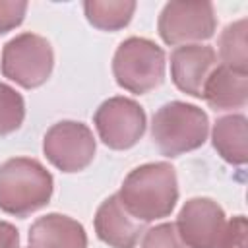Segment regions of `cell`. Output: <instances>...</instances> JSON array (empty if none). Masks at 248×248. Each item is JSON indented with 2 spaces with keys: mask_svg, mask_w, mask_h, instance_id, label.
Listing matches in <instances>:
<instances>
[{
  "mask_svg": "<svg viewBox=\"0 0 248 248\" xmlns=\"http://www.w3.org/2000/svg\"><path fill=\"white\" fill-rule=\"evenodd\" d=\"M118 198L124 207L143 223L169 217L178 202L174 167L163 161L136 167L124 178Z\"/></svg>",
  "mask_w": 248,
  "mask_h": 248,
  "instance_id": "6da1fadb",
  "label": "cell"
},
{
  "mask_svg": "<svg viewBox=\"0 0 248 248\" xmlns=\"http://www.w3.org/2000/svg\"><path fill=\"white\" fill-rule=\"evenodd\" d=\"M54 190L52 174L31 157H14L0 165V209L27 217L45 207Z\"/></svg>",
  "mask_w": 248,
  "mask_h": 248,
  "instance_id": "7a4b0ae2",
  "label": "cell"
},
{
  "mask_svg": "<svg viewBox=\"0 0 248 248\" xmlns=\"http://www.w3.org/2000/svg\"><path fill=\"white\" fill-rule=\"evenodd\" d=\"M207 134V114L196 105L170 101L153 114L151 138L165 157H178L202 147Z\"/></svg>",
  "mask_w": 248,
  "mask_h": 248,
  "instance_id": "3957f363",
  "label": "cell"
},
{
  "mask_svg": "<svg viewBox=\"0 0 248 248\" xmlns=\"http://www.w3.org/2000/svg\"><path fill=\"white\" fill-rule=\"evenodd\" d=\"M165 50L149 39L130 37L122 41L112 58L116 83L136 95L149 93L165 79Z\"/></svg>",
  "mask_w": 248,
  "mask_h": 248,
  "instance_id": "277c9868",
  "label": "cell"
},
{
  "mask_svg": "<svg viewBox=\"0 0 248 248\" xmlns=\"http://www.w3.org/2000/svg\"><path fill=\"white\" fill-rule=\"evenodd\" d=\"M54 52L50 43L37 33H21L2 48V74L25 89L41 87L52 74Z\"/></svg>",
  "mask_w": 248,
  "mask_h": 248,
  "instance_id": "5b68a950",
  "label": "cell"
},
{
  "mask_svg": "<svg viewBox=\"0 0 248 248\" xmlns=\"http://www.w3.org/2000/svg\"><path fill=\"white\" fill-rule=\"evenodd\" d=\"M95 138L89 126L76 120H62L48 128L43 140L45 157L62 172H79L95 157Z\"/></svg>",
  "mask_w": 248,
  "mask_h": 248,
  "instance_id": "8992f818",
  "label": "cell"
},
{
  "mask_svg": "<svg viewBox=\"0 0 248 248\" xmlns=\"http://www.w3.org/2000/svg\"><path fill=\"white\" fill-rule=\"evenodd\" d=\"M217 17L211 2H169L165 4L157 29L167 45L207 41L215 35Z\"/></svg>",
  "mask_w": 248,
  "mask_h": 248,
  "instance_id": "52a82bcc",
  "label": "cell"
},
{
  "mask_svg": "<svg viewBox=\"0 0 248 248\" xmlns=\"http://www.w3.org/2000/svg\"><path fill=\"white\" fill-rule=\"evenodd\" d=\"M99 140L116 151L134 147L145 132V110L128 97H110L93 116Z\"/></svg>",
  "mask_w": 248,
  "mask_h": 248,
  "instance_id": "ba28073f",
  "label": "cell"
},
{
  "mask_svg": "<svg viewBox=\"0 0 248 248\" xmlns=\"http://www.w3.org/2000/svg\"><path fill=\"white\" fill-rule=\"evenodd\" d=\"M225 225L227 221L223 207L209 198L188 200L174 223L186 248H217Z\"/></svg>",
  "mask_w": 248,
  "mask_h": 248,
  "instance_id": "9c48e42d",
  "label": "cell"
},
{
  "mask_svg": "<svg viewBox=\"0 0 248 248\" xmlns=\"http://www.w3.org/2000/svg\"><path fill=\"white\" fill-rule=\"evenodd\" d=\"M215 68L217 52L209 45H182L170 52V78L190 97L202 99L203 85Z\"/></svg>",
  "mask_w": 248,
  "mask_h": 248,
  "instance_id": "30bf717a",
  "label": "cell"
},
{
  "mask_svg": "<svg viewBox=\"0 0 248 248\" xmlns=\"http://www.w3.org/2000/svg\"><path fill=\"white\" fill-rule=\"evenodd\" d=\"M95 232L99 240L112 248H136L145 232V223L136 219L120 202L118 194L107 198L95 213Z\"/></svg>",
  "mask_w": 248,
  "mask_h": 248,
  "instance_id": "8fae6325",
  "label": "cell"
},
{
  "mask_svg": "<svg viewBox=\"0 0 248 248\" xmlns=\"http://www.w3.org/2000/svg\"><path fill=\"white\" fill-rule=\"evenodd\" d=\"M31 248H87V234L81 223L62 213L39 217L29 229Z\"/></svg>",
  "mask_w": 248,
  "mask_h": 248,
  "instance_id": "7c38bea8",
  "label": "cell"
},
{
  "mask_svg": "<svg viewBox=\"0 0 248 248\" xmlns=\"http://www.w3.org/2000/svg\"><path fill=\"white\" fill-rule=\"evenodd\" d=\"M202 97L215 112L242 108L248 101V74L217 66L207 78Z\"/></svg>",
  "mask_w": 248,
  "mask_h": 248,
  "instance_id": "4fadbf2b",
  "label": "cell"
},
{
  "mask_svg": "<svg viewBox=\"0 0 248 248\" xmlns=\"http://www.w3.org/2000/svg\"><path fill=\"white\" fill-rule=\"evenodd\" d=\"M211 141L217 153L231 165H244L248 159V120L244 114L217 118Z\"/></svg>",
  "mask_w": 248,
  "mask_h": 248,
  "instance_id": "5bb4252c",
  "label": "cell"
},
{
  "mask_svg": "<svg viewBox=\"0 0 248 248\" xmlns=\"http://www.w3.org/2000/svg\"><path fill=\"white\" fill-rule=\"evenodd\" d=\"M87 21L101 31H118L126 27L136 12L134 0H87L83 2Z\"/></svg>",
  "mask_w": 248,
  "mask_h": 248,
  "instance_id": "9a60e30c",
  "label": "cell"
},
{
  "mask_svg": "<svg viewBox=\"0 0 248 248\" xmlns=\"http://www.w3.org/2000/svg\"><path fill=\"white\" fill-rule=\"evenodd\" d=\"M219 56L223 66L248 74V41H246V19L229 23L219 37Z\"/></svg>",
  "mask_w": 248,
  "mask_h": 248,
  "instance_id": "2e32d148",
  "label": "cell"
},
{
  "mask_svg": "<svg viewBox=\"0 0 248 248\" xmlns=\"http://www.w3.org/2000/svg\"><path fill=\"white\" fill-rule=\"evenodd\" d=\"M25 118L23 97L8 83L0 81V136L16 132Z\"/></svg>",
  "mask_w": 248,
  "mask_h": 248,
  "instance_id": "e0dca14e",
  "label": "cell"
},
{
  "mask_svg": "<svg viewBox=\"0 0 248 248\" xmlns=\"http://www.w3.org/2000/svg\"><path fill=\"white\" fill-rule=\"evenodd\" d=\"M141 248H186L174 223H161L143 232Z\"/></svg>",
  "mask_w": 248,
  "mask_h": 248,
  "instance_id": "ac0fdd59",
  "label": "cell"
},
{
  "mask_svg": "<svg viewBox=\"0 0 248 248\" xmlns=\"http://www.w3.org/2000/svg\"><path fill=\"white\" fill-rule=\"evenodd\" d=\"M246 232H248L246 217L244 215L232 217L225 225V231L217 248H246Z\"/></svg>",
  "mask_w": 248,
  "mask_h": 248,
  "instance_id": "d6986e66",
  "label": "cell"
},
{
  "mask_svg": "<svg viewBox=\"0 0 248 248\" xmlns=\"http://www.w3.org/2000/svg\"><path fill=\"white\" fill-rule=\"evenodd\" d=\"M27 12V2L21 0H0V35L16 29Z\"/></svg>",
  "mask_w": 248,
  "mask_h": 248,
  "instance_id": "ffe728a7",
  "label": "cell"
},
{
  "mask_svg": "<svg viewBox=\"0 0 248 248\" xmlns=\"http://www.w3.org/2000/svg\"><path fill=\"white\" fill-rule=\"evenodd\" d=\"M17 246H19L17 229L8 221H0V248H17Z\"/></svg>",
  "mask_w": 248,
  "mask_h": 248,
  "instance_id": "44dd1931",
  "label": "cell"
}]
</instances>
